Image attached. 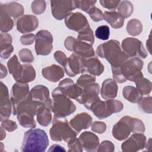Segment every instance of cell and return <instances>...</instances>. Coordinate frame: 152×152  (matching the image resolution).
Segmentation results:
<instances>
[{
  "label": "cell",
  "mask_w": 152,
  "mask_h": 152,
  "mask_svg": "<svg viewBox=\"0 0 152 152\" xmlns=\"http://www.w3.org/2000/svg\"><path fill=\"white\" fill-rule=\"evenodd\" d=\"M35 39L36 37L33 34H26L21 36L20 42L22 45H30L33 44Z\"/></svg>",
  "instance_id": "53"
},
{
  "label": "cell",
  "mask_w": 152,
  "mask_h": 152,
  "mask_svg": "<svg viewBox=\"0 0 152 152\" xmlns=\"http://www.w3.org/2000/svg\"><path fill=\"white\" fill-rule=\"evenodd\" d=\"M65 48L72 51L76 55L83 58H88L94 56L95 52L90 44L76 40L72 36H68L64 41Z\"/></svg>",
  "instance_id": "8"
},
{
  "label": "cell",
  "mask_w": 152,
  "mask_h": 152,
  "mask_svg": "<svg viewBox=\"0 0 152 152\" xmlns=\"http://www.w3.org/2000/svg\"><path fill=\"white\" fill-rule=\"evenodd\" d=\"M146 137L142 133H134L121 144V149L125 152H135L145 147Z\"/></svg>",
  "instance_id": "14"
},
{
  "label": "cell",
  "mask_w": 152,
  "mask_h": 152,
  "mask_svg": "<svg viewBox=\"0 0 152 152\" xmlns=\"http://www.w3.org/2000/svg\"><path fill=\"white\" fill-rule=\"evenodd\" d=\"M68 151H83V147L78 138L76 137L71 139L68 141Z\"/></svg>",
  "instance_id": "45"
},
{
  "label": "cell",
  "mask_w": 152,
  "mask_h": 152,
  "mask_svg": "<svg viewBox=\"0 0 152 152\" xmlns=\"http://www.w3.org/2000/svg\"><path fill=\"white\" fill-rule=\"evenodd\" d=\"M115 150L114 144L110 141L105 140L103 141L98 146L97 151H107L112 152Z\"/></svg>",
  "instance_id": "48"
},
{
  "label": "cell",
  "mask_w": 152,
  "mask_h": 152,
  "mask_svg": "<svg viewBox=\"0 0 152 152\" xmlns=\"http://www.w3.org/2000/svg\"><path fill=\"white\" fill-rule=\"evenodd\" d=\"M36 78V71L30 64H23L21 75L17 82L25 83L31 82Z\"/></svg>",
  "instance_id": "33"
},
{
  "label": "cell",
  "mask_w": 152,
  "mask_h": 152,
  "mask_svg": "<svg viewBox=\"0 0 152 152\" xmlns=\"http://www.w3.org/2000/svg\"><path fill=\"white\" fill-rule=\"evenodd\" d=\"M96 53L99 57L105 58L112 68L121 66L129 58L121 49L119 42L116 40H110L99 45Z\"/></svg>",
  "instance_id": "2"
},
{
  "label": "cell",
  "mask_w": 152,
  "mask_h": 152,
  "mask_svg": "<svg viewBox=\"0 0 152 152\" xmlns=\"http://www.w3.org/2000/svg\"><path fill=\"white\" fill-rule=\"evenodd\" d=\"M85 72L93 76L100 75L104 71V66L96 56L83 59Z\"/></svg>",
  "instance_id": "24"
},
{
  "label": "cell",
  "mask_w": 152,
  "mask_h": 152,
  "mask_svg": "<svg viewBox=\"0 0 152 152\" xmlns=\"http://www.w3.org/2000/svg\"><path fill=\"white\" fill-rule=\"evenodd\" d=\"M31 11L34 14L40 15L44 12L46 9V2L45 1H34L31 5Z\"/></svg>",
  "instance_id": "44"
},
{
  "label": "cell",
  "mask_w": 152,
  "mask_h": 152,
  "mask_svg": "<svg viewBox=\"0 0 152 152\" xmlns=\"http://www.w3.org/2000/svg\"><path fill=\"white\" fill-rule=\"evenodd\" d=\"M122 50L130 58L140 57L145 58L147 53L142 43L138 39L133 37H126L122 42Z\"/></svg>",
  "instance_id": "10"
},
{
  "label": "cell",
  "mask_w": 152,
  "mask_h": 152,
  "mask_svg": "<svg viewBox=\"0 0 152 152\" xmlns=\"http://www.w3.org/2000/svg\"><path fill=\"white\" fill-rule=\"evenodd\" d=\"M0 30L1 33H7L13 27V20L7 12L0 7Z\"/></svg>",
  "instance_id": "34"
},
{
  "label": "cell",
  "mask_w": 152,
  "mask_h": 152,
  "mask_svg": "<svg viewBox=\"0 0 152 152\" xmlns=\"http://www.w3.org/2000/svg\"><path fill=\"white\" fill-rule=\"evenodd\" d=\"M134 83H135L136 88L142 96L147 95L151 92V83L149 80L143 77H141L135 80Z\"/></svg>",
  "instance_id": "36"
},
{
  "label": "cell",
  "mask_w": 152,
  "mask_h": 152,
  "mask_svg": "<svg viewBox=\"0 0 152 152\" xmlns=\"http://www.w3.org/2000/svg\"><path fill=\"white\" fill-rule=\"evenodd\" d=\"M42 74L48 81L56 83L64 77V71L62 67L53 64L43 68Z\"/></svg>",
  "instance_id": "25"
},
{
  "label": "cell",
  "mask_w": 152,
  "mask_h": 152,
  "mask_svg": "<svg viewBox=\"0 0 152 152\" xmlns=\"http://www.w3.org/2000/svg\"><path fill=\"white\" fill-rule=\"evenodd\" d=\"M143 61L138 58H129L123 64L118 68H112L113 80L122 83L127 80L135 81L138 78L143 77L141 69Z\"/></svg>",
  "instance_id": "1"
},
{
  "label": "cell",
  "mask_w": 152,
  "mask_h": 152,
  "mask_svg": "<svg viewBox=\"0 0 152 152\" xmlns=\"http://www.w3.org/2000/svg\"><path fill=\"white\" fill-rule=\"evenodd\" d=\"M145 126L142 121L130 116L122 117L113 126L112 135L117 140L122 141L128 137L131 132L144 133Z\"/></svg>",
  "instance_id": "3"
},
{
  "label": "cell",
  "mask_w": 152,
  "mask_h": 152,
  "mask_svg": "<svg viewBox=\"0 0 152 152\" xmlns=\"http://www.w3.org/2000/svg\"><path fill=\"white\" fill-rule=\"evenodd\" d=\"M49 145L46 132L41 129L31 128L24 135L21 147V151L44 152Z\"/></svg>",
  "instance_id": "4"
},
{
  "label": "cell",
  "mask_w": 152,
  "mask_h": 152,
  "mask_svg": "<svg viewBox=\"0 0 152 152\" xmlns=\"http://www.w3.org/2000/svg\"><path fill=\"white\" fill-rule=\"evenodd\" d=\"M12 37L8 33H1V58L7 59L11 55L14 50V48L11 45Z\"/></svg>",
  "instance_id": "28"
},
{
  "label": "cell",
  "mask_w": 152,
  "mask_h": 152,
  "mask_svg": "<svg viewBox=\"0 0 152 152\" xmlns=\"http://www.w3.org/2000/svg\"><path fill=\"white\" fill-rule=\"evenodd\" d=\"M110 36L109 27L106 25H103L98 27L95 31V36L100 40H107Z\"/></svg>",
  "instance_id": "41"
},
{
  "label": "cell",
  "mask_w": 152,
  "mask_h": 152,
  "mask_svg": "<svg viewBox=\"0 0 152 152\" xmlns=\"http://www.w3.org/2000/svg\"><path fill=\"white\" fill-rule=\"evenodd\" d=\"M12 112V105L9 98L8 90L6 85L1 81L0 86V114L1 121L8 119Z\"/></svg>",
  "instance_id": "16"
},
{
  "label": "cell",
  "mask_w": 152,
  "mask_h": 152,
  "mask_svg": "<svg viewBox=\"0 0 152 152\" xmlns=\"http://www.w3.org/2000/svg\"><path fill=\"white\" fill-rule=\"evenodd\" d=\"M91 130L96 133L103 134L106 130V125L103 122L95 121L91 124Z\"/></svg>",
  "instance_id": "51"
},
{
  "label": "cell",
  "mask_w": 152,
  "mask_h": 152,
  "mask_svg": "<svg viewBox=\"0 0 152 152\" xmlns=\"http://www.w3.org/2000/svg\"><path fill=\"white\" fill-rule=\"evenodd\" d=\"M138 107L145 113H151L152 112V98L151 96L142 97L138 102Z\"/></svg>",
  "instance_id": "40"
},
{
  "label": "cell",
  "mask_w": 152,
  "mask_h": 152,
  "mask_svg": "<svg viewBox=\"0 0 152 152\" xmlns=\"http://www.w3.org/2000/svg\"><path fill=\"white\" fill-rule=\"evenodd\" d=\"M52 97L51 109L55 117L64 118L75 111L76 106L69 98L55 88L52 92Z\"/></svg>",
  "instance_id": "5"
},
{
  "label": "cell",
  "mask_w": 152,
  "mask_h": 152,
  "mask_svg": "<svg viewBox=\"0 0 152 152\" xmlns=\"http://www.w3.org/2000/svg\"><path fill=\"white\" fill-rule=\"evenodd\" d=\"M34 49L37 55H48L53 49V36L46 30H41L35 35Z\"/></svg>",
  "instance_id": "9"
},
{
  "label": "cell",
  "mask_w": 152,
  "mask_h": 152,
  "mask_svg": "<svg viewBox=\"0 0 152 152\" xmlns=\"http://www.w3.org/2000/svg\"><path fill=\"white\" fill-rule=\"evenodd\" d=\"M124 97L131 103H138L142 97V95L135 87L127 86L124 87L122 90Z\"/></svg>",
  "instance_id": "31"
},
{
  "label": "cell",
  "mask_w": 152,
  "mask_h": 152,
  "mask_svg": "<svg viewBox=\"0 0 152 152\" xmlns=\"http://www.w3.org/2000/svg\"><path fill=\"white\" fill-rule=\"evenodd\" d=\"M82 88V93L76 100L79 103L84 104V107L89 110L95 101L99 98V94L100 93V86L98 83H93Z\"/></svg>",
  "instance_id": "11"
},
{
  "label": "cell",
  "mask_w": 152,
  "mask_h": 152,
  "mask_svg": "<svg viewBox=\"0 0 152 152\" xmlns=\"http://www.w3.org/2000/svg\"><path fill=\"white\" fill-rule=\"evenodd\" d=\"M19 58L23 62H32L34 61V56L30 49H22L18 53Z\"/></svg>",
  "instance_id": "46"
},
{
  "label": "cell",
  "mask_w": 152,
  "mask_h": 152,
  "mask_svg": "<svg viewBox=\"0 0 152 152\" xmlns=\"http://www.w3.org/2000/svg\"><path fill=\"white\" fill-rule=\"evenodd\" d=\"M126 31L131 36L139 35L142 31V25L141 21L135 18L130 20L127 23Z\"/></svg>",
  "instance_id": "38"
},
{
  "label": "cell",
  "mask_w": 152,
  "mask_h": 152,
  "mask_svg": "<svg viewBox=\"0 0 152 152\" xmlns=\"http://www.w3.org/2000/svg\"><path fill=\"white\" fill-rule=\"evenodd\" d=\"M51 106L52 105L43 104L37 109L36 113L37 121L43 126H47L51 122Z\"/></svg>",
  "instance_id": "27"
},
{
  "label": "cell",
  "mask_w": 152,
  "mask_h": 152,
  "mask_svg": "<svg viewBox=\"0 0 152 152\" xmlns=\"http://www.w3.org/2000/svg\"><path fill=\"white\" fill-rule=\"evenodd\" d=\"M103 20L107 22L112 27L117 29L121 28L124 23V18L116 11H105Z\"/></svg>",
  "instance_id": "29"
},
{
  "label": "cell",
  "mask_w": 152,
  "mask_h": 152,
  "mask_svg": "<svg viewBox=\"0 0 152 152\" xmlns=\"http://www.w3.org/2000/svg\"><path fill=\"white\" fill-rule=\"evenodd\" d=\"M39 26L37 18L33 15H24L17 21V29L21 33H28L35 30Z\"/></svg>",
  "instance_id": "19"
},
{
  "label": "cell",
  "mask_w": 152,
  "mask_h": 152,
  "mask_svg": "<svg viewBox=\"0 0 152 152\" xmlns=\"http://www.w3.org/2000/svg\"><path fill=\"white\" fill-rule=\"evenodd\" d=\"M42 104H43L33 100L28 94V96L17 106L15 110L12 111V114L16 115L18 113L26 112L34 116L36 115L38 108Z\"/></svg>",
  "instance_id": "20"
},
{
  "label": "cell",
  "mask_w": 152,
  "mask_h": 152,
  "mask_svg": "<svg viewBox=\"0 0 152 152\" xmlns=\"http://www.w3.org/2000/svg\"><path fill=\"white\" fill-rule=\"evenodd\" d=\"M29 92V87L27 84L17 82L13 84L10 93V100L12 105V111L15 110L17 106L21 102L28 96Z\"/></svg>",
  "instance_id": "17"
},
{
  "label": "cell",
  "mask_w": 152,
  "mask_h": 152,
  "mask_svg": "<svg viewBox=\"0 0 152 152\" xmlns=\"http://www.w3.org/2000/svg\"><path fill=\"white\" fill-rule=\"evenodd\" d=\"M91 124V116L86 112L78 113L69 121V125L71 126L78 133H79L82 129L88 128Z\"/></svg>",
  "instance_id": "21"
},
{
  "label": "cell",
  "mask_w": 152,
  "mask_h": 152,
  "mask_svg": "<svg viewBox=\"0 0 152 152\" xmlns=\"http://www.w3.org/2000/svg\"><path fill=\"white\" fill-rule=\"evenodd\" d=\"M49 151H65V149L58 144L52 145L48 150Z\"/></svg>",
  "instance_id": "54"
},
{
  "label": "cell",
  "mask_w": 152,
  "mask_h": 152,
  "mask_svg": "<svg viewBox=\"0 0 152 152\" xmlns=\"http://www.w3.org/2000/svg\"><path fill=\"white\" fill-rule=\"evenodd\" d=\"M81 145L87 151H94L99 145L98 137L90 131H84L81 134L78 138Z\"/></svg>",
  "instance_id": "22"
},
{
  "label": "cell",
  "mask_w": 152,
  "mask_h": 152,
  "mask_svg": "<svg viewBox=\"0 0 152 152\" xmlns=\"http://www.w3.org/2000/svg\"><path fill=\"white\" fill-rule=\"evenodd\" d=\"M6 136V134L5 131L4 130L3 128L1 126V140H2L4 139V138H5Z\"/></svg>",
  "instance_id": "57"
},
{
  "label": "cell",
  "mask_w": 152,
  "mask_h": 152,
  "mask_svg": "<svg viewBox=\"0 0 152 152\" xmlns=\"http://www.w3.org/2000/svg\"><path fill=\"white\" fill-rule=\"evenodd\" d=\"M151 39H150V34L149 35V39L147 40V43H146V45H147V48L148 49V51L150 52V53L151 54V50H150V48H151Z\"/></svg>",
  "instance_id": "56"
},
{
  "label": "cell",
  "mask_w": 152,
  "mask_h": 152,
  "mask_svg": "<svg viewBox=\"0 0 152 152\" xmlns=\"http://www.w3.org/2000/svg\"><path fill=\"white\" fill-rule=\"evenodd\" d=\"M77 40L88 43L91 45H93L94 42V37L93 32L89 24L78 31Z\"/></svg>",
  "instance_id": "37"
},
{
  "label": "cell",
  "mask_w": 152,
  "mask_h": 152,
  "mask_svg": "<svg viewBox=\"0 0 152 152\" xmlns=\"http://www.w3.org/2000/svg\"><path fill=\"white\" fill-rule=\"evenodd\" d=\"M65 26L70 30L80 31L88 26L87 18L81 12H71L65 18Z\"/></svg>",
  "instance_id": "18"
},
{
  "label": "cell",
  "mask_w": 152,
  "mask_h": 152,
  "mask_svg": "<svg viewBox=\"0 0 152 152\" xmlns=\"http://www.w3.org/2000/svg\"><path fill=\"white\" fill-rule=\"evenodd\" d=\"M124 108L123 103L119 100L109 99L102 101L98 98L89 109L98 118H106L114 113L120 112Z\"/></svg>",
  "instance_id": "7"
},
{
  "label": "cell",
  "mask_w": 152,
  "mask_h": 152,
  "mask_svg": "<svg viewBox=\"0 0 152 152\" xmlns=\"http://www.w3.org/2000/svg\"><path fill=\"white\" fill-rule=\"evenodd\" d=\"M31 97L42 104L52 105V100L49 97V90L43 85L33 87L29 92Z\"/></svg>",
  "instance_id": "23"
},
{
  "label": "cell",
  "mask_w": 152,
  "mask_h": 152,
  "mask_svg": "<svg viewBox=\"0 0 152 152\" xmlns=\"http://www.w3.org/2000/svg\"><path fill=\"white\" fill-rule=\"evenodd\" d=\"M1 126L9 132L14 131L17 129L18 126L15 122L10 119H7L1 121Z\"/></svg>",
  "instance_id": "50"
},
{
  "label": "cell",
  "mask_w": 152,
  "mask_h": 152,
  "mask_svg": "<svg viewBox=\"0 0 152 152\" xmlns=\"http://www.w3.org/2000/svg\"><path fill=\"white\" fill-rule=\"evenodd\" d=\"M34 116V115L26 112H21L17 114L19 124L24 128H34L36 126Z\"/></svg>",
  "instance_id": "35"
},
{
  "label": "cell",
  "mask_w": 152,
  "mask_h": 152,
  "mask_svg": "<svg viewBox=\"0 0 152 152\" xmlns=\"http://www.w3.org/2000/svg\"><path fill=\"white\" fill-rule=\"evenodd\" d=\"M1 78H3L4 77H6L7 74V69L5 68V66H4V65L3 64H1Z\"/></svg>",
  "instance_id": "55"
},
{
  "label": "cell",
  "mask_w": 152,
  "mask_h": 152,
  "mask_svg": "<svg viewBox=\"0 0 152 152\" xmlns=\"http://www.w3.org/2000/svg\"><path fill=\"white\" fill-rule=\"evenodd\" d=\"M7 66L10 74H11L12 75L14 79L17 81L23 69V65H21L18 61L17 55H13L8 60L7 62Z\"/></svg>",
  "instance_id": "32"
},
{
  "label": "cell",
  "mask_w": 152,
  "mask_h": 152,
  "mask_svg": "<svg viewBox=\"0 0 152 152\" xmlns=\"http://www.w3.org/2000/svg\"><path fill=\"white\" fill-rule=\"evenodd\" d=\"M83 59L74 53L71 54L67 58L64 66L66 74L69 77H75L77 74L85 72Z\"/></svg>",
  "instance_id": "15"
},
{
  "label": "cell",
  "mask_w": 152,
  "mask_h": 152,
  "mask_svg": "<svg viewBox=\"0 0 152 152\" xmlns=\"http://www.w3.org/2000/svg\"><path fill=\"white\" fill-rule=\"evenodd\" d=\"M50 2L52 14L58 20L65 18L76 8L74 1H51Z\"/></svg>",
  "instance_id": "12"
},
{
  "label": "cell",
  "mask_w": 152,
  "mask_h": 152,
  "mask_svg": "<svg viewBox=\"0 0 152 152\" xmlns=\"http://www.w3.org/2000/svg\"><path fill=\"white\" fill-rule=\"evenodd\" d=\"M119 0H100L99 1L101 5L106 8H107L110 10H115L118 6L120 3Z\"/></svg>",
  "instance_id": "49"
},
{
  "label": "cell",
  "mask_w": 152,
  "mask_h": 152,
  "mask_svg": "<svg viewBox=\"0 0 152 152\" xmlns=\"http://www.w3.org/2000/svg\"><path fill=\"white\" fill-rule=\"evenodd\" d=\"M74 3L76 8L87 12L93 7H94L96 1H74Z\"/></svg>",
  "instance_id": "43"
},
{
  "label": "cell",
  "mask_w": 152,
  "mask_h": 152,
  "mask_svg": "<svg viewBox=\"0 0 152 152\" xmlns=\"http://www.w3.org/2000/svg\"><path fill=\"white\" fill-rule=\"evenodd\" d=\"M133 10V5L132 3L128 1H121L118 7V13L124 18L130 17Z\"/></svg>",
  "instance_id": "39"
},
{
  "label": "cell",
  "mask_w": 152,
  "mask_h": 152,
  "mask_svg": "<svg viewBox=\"0 0 152 152\" xmlns=\"http://www.w3.org/2000/svg\"><path fill=\"white\" fill-rule=\"evenodd\" d=\"M118 86L113 79L107 78L105 80L102 85L100 94L104 100L113 99L117 96Z\"/></svg>",
  "instance_id": "26"
},
{
  "label": "cell",
  "mask_w": 152,
  "mask_h": 152,
  "mask_svg": "<svg viewBox=\"0 0 152 152\" xmlns=\"http://www.w3.org/2000/svg\"><path fill=\"white\" fill-rule=\"evenodd\" d=\"M49 133L53 141H64L65 142H68L71 139L76 137L78 134L72 129L69 124H68L67 119H60V118L55 116Z\"/></svg>",
  "instance_id": "6"
},
{
  "label": "cell",
  "mask_w": 152,
  "mask_h": 152,
  "mask_svg": "<svg viewBox=\"0 0 152 152\" xmlns=\"http://www.w3.org/2000/svg\"><path fill=\"white\" fill-rule=\"evenodd\" d=\"M55 89L61 93L66 96L69 99L77 100L81 95L83 88L75 84L74 81L69 78H65L61 81L58 87Z\"/></svg>",
  "instance_id": "13"
},
{
  "label": "cell",
  "mask_w": 152,
  "mask_h": 152,
  "mask_svg": "<svg viewBox=\"0 0 152 152\" xmlns=\"http://www.w3.org/2000/svg\"><path fill=\"white\" fill-rule=\"evenodd\" d=\"M2 7L7 14L14 18H17L23 15L24 13V8L19 3L16 2H11L6 4H1Z\"/></svg>",
  "instance_id": "30"
},
{
  "label": "cell",
  "mask_w": 152,
  "mask_h": 152,
  "mask_svg": "<svg viewBox=\"0 0 152 152\" xmlns=\"http://www.w3.org/2000/svg\"><path fill=\"white\" fill-rule=\"evenodd\" d=\"M87 13L92 20L95 22H98L103 20V14L102 11L96 7H93Z\"/></svg>",
  "instance_id": "47"
},
{
  "label": "cell",
  "mask_w": 152,
  "mask_h": 152,
  "mask_svg": "<svg viewBox=\"0 0 152 152\" xmlns=\"http://www.w3.org/2000/svg\"><path fill=\"white\" fill-rule=\"evenodd\" d=\"M96 78L95 76L88 74H84L78 77L77 80L76 84L80 87L83 88L84 87L90 84L91 83H95Z\"/></svg>",
  "instance_id": "42"
},
{
  "label": "cell",
  "mask_w": 152,
  "mask_h": 152,
  "mask_svg": "<svg viewBox=\"0 0 152 152\" xmlns=\"http://www.w3.org/2000/svg\"><path fill=\"white\" fill-rule=\"evenodd\" d=\"M53 56L56 61H57L60 65L63 66L65 65L68 58L63 52L61 50L56 51L53 54Z\"/></svg>",
  "instance_id": "52"
}]
</instances>
